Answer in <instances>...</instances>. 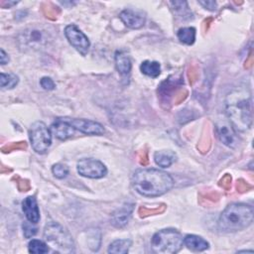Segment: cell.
Masks as SVG:
<instances>
[{"mask_svg":"<svg viewBox=\"0 0 254 254\" xmlns=\"http://www.w3.org/2000/svg\"><path fill=\"white\" fill-rule=\"evenodd\" d=\"M134 190L143 196L155 197L168 192L174 187L170 174L159 169H139L132 176Z\"/></svg>","mask_w":254,"mask_h":254,"instance_id":"cell-1","label":"cell"},{"mask_svg":"<svg viewBox=\"0 0 254 254\" xmlns=\"http://www.w3.org/2000/svg\"><path fill=\"white\" fill-rule=\"evenodd\" d=\"M228 121L237 131H246L252 124V98L247 88L232 90L225 100Z\"/></svg>","mask_w":254,"mask_h":254,"instance_id":"cell-2","label":"cell"},{"mask_svg":"<svg viewBox=\"0 0 254 254\" xmlns=\"http://www.w3.org/2000/svg\"><path fill=\"white\" fill-rule=\"evenodd\" d=\"M253 207L235 202L227 205L218 218V228L223 232H235L247 228L253 222Z\"/></svg>","mask_w":254,"mask_h":254,"instance_id":"cell-3","label":"cell"},{"mask_svg":"<svg viewBox=\"0 0 254 254\" xmlns=\"http://www.w3.org/2000/svg\"><path fill=\"white\" fill-rule=\"evenodd\" d=\"M184 245L182 234L174 228H166L156 232L151 239V247L158 254H175Z\"/></svg>","mask_w":254,"mask_h":254,"instance_id":"cell-4","label":"cell"},{"mask_svg":"<svg viewBox=\"0 0 254 254\" xmlns=\"http://www.w3.org/2000/svg\"><path fill=\"white\" fill-rule=\"evenodd\" d=\"M44 238L47 244L56 252H74V244L70 234L58 222H50L45 226Z\"/></svg>","mask_w":254,"mask_h":254,"instance_id":"cell-5","label":"cell"},{"mask_svg":"<svg viewBox=\"0 0 254 254\" xmlns=\"http://www.w3.org/2000/svg\"><path fill=\"white\" fill-rule=\"evenodd\" d=\"M29 138L33 150L38 154L46 153L52 144L51 129L42 121H36L31 125Z\"/></svg>","mask_w":254,"mask_h":254,"instance_id":"cell-6","label":"cell"},{"mask_svg":"<svg viewBox=\"0 0 254 254\" xmlns=\"http://www.w3.org/2000/svg\"><path fill=\"white\" fill-rule=\"evenodd\" d=\"M51 34L42 28H29L19 36L20 46L24 49L40 50L51 42Z\"/></svg>","mask_w":254,"mask_h":254,"instance_id":"cell-7","label":"cell"},{"mask_svg":"<svg viewBox=\"0 0 254 254\" xmlns=\"http://www.w3.org/2000/svg\"><path fill=\"white\" fill-rule=\"evenodd\" d=\"M76 169L80 176L89 179H101L107 174V168L105 165L92 158L79 160L77 162Z\"/></svg>","mask_w":254,"mask_h":254,"instance_id":"cell-8","label":"cell"},{"mask_svg":"<svg viewBox=\"0 0 254 254\" xmlns=\"http://www.w3.org/2000/svg\"><path fill=\"white\" fill-rule=\"evenodd\" d=\"M64 36L68 43L82 56H85L89 50L90 42L88 38L75 25L70 24L64 28Z\"/></svg>","mask_w":254,"mask_h":254,"instance_id":"cell-9","label":"cell"},{"mask_svg":"<svg viewBox=\"0 0 254 254\" xmlns=\"http://www.w3.org/2000/svg\"><path fill=\"white\" fill-rule=\"evenodd\" d=\"M75 130L80 131L86 135H103L105 129L102 124L83 118H66Z\"/></svg>","mask_w":254,"mask_h":254,"instance_id":"cell-10","label":"cell"},{"mask_svg":"<svg viewBox=\"0 0 254 254\" xmlns=\"http://www.w3.org/2000/svg\"><path fill=\"white\" fill-rule=\"evenodd\" d=\"M216 134L219 140L227 147L234 148L238 144V137L236 130L233 128L231 123L227 120H220L217 122L216 126Z\"/></svg>","mask_w":254,"mask_h":254,"instance_id":"cell-11","label":"cell"},{"mask_svg":"<svg viewBox=\"0 0 254 254\" xmlns=\"http://www.w3.org/2000/svg\"><path fill=\"white\" fill-rule=\"evenodd\" d=\"M51 132L60 140H66L74 134L75 129L66 118H58L51 125Z\"/></svg>","mask_w":254,"mask_h":254,"instance_id":"cell-12","label":"cell"},{"mask_svg":"<svg viewBox=\"0 0 254 254\" xmlns=\"http://www.w3.org/2000/svg\"><path fill=\"white\" fill-rule=\"evenodd\" d=\"M119 18L124 23V25L130 29H139L144 26L146 21L145 16L142 13L130 9L123 10L120 13Z\"/></svg>","mask_w":254,"mask_h":254,"instance_id":"cell-13","label":"cell"},{"mask_svg":"<svg viewBox=\"0 0 254 254\" xmlns=\"http://www.w3.org/2000/svg\"><path fill=\"white\" fill-rule=\"evenodd\" d=\"M22 209L29 222L37 224L40 220V210L37 199L34 195L27 196L22 202Z\"/></svg>","mask_w":254,"mask_h":254,"instance_id":"cell-14","label":"cell"},{"mask_svg":"<svg viewBox=\"0 0 254 254\" xmlns=\"http://www.w3.org/2000/svg\"><path fill=\"white\" fill-rule=\"evenodd\" d=\"M133 205L132 204H125L122 207L118 208L112 214V224L116 227H123L128 223V220L132 214Z\"/></svg>","mask_w":254,"mask_h":254,"instance_id":"cell-15","label":"cell"},{"mask_svg":"<svg viewBox=\"0 0 254 254\" xmlns=\"http://www.w3.org/2000/svg\"><path fill=\"white\" fill-rule=\"evenodd\" d=\"M184 245L187 246L189 249L196 252L204 251L209 247V243L205 239H203L201 236L194 234L187 235L184 238Z\"/></svg>","mask_w":254,"mask_h":254,"instance_id":"cell-16","label":"cell"},{"mask_svg":"<svg viewBox=\"0 0 254 254\" xmlns=\"http://www.w3.org/2000/svg\"><path fill=\"white\" fill-rule=\"evenodd\" d=\"M155 163L161 168H168L177 161V155L171 150L157 151L154 154Z\"/></svg>","mask_w":254,"mask_h":254,"instance_id":"cell-17","label":"cell"},{"mask_svg":"<svg viewBox=\"0 0 254 254\" xmlns=\"http://www.w3.org/2000/svg\"><path fill=\"white\" fill-rule=\"evenodd\" d=\"M114 59H115V66L118 72L122 75H127L131 71V67H132V64L129 56L122 51H117Z\"/></svg>","mask_w":254,"mask_h":254,"instance_id":"cell-18","label":"cell"},{"mask_svg":"<svg viewBox=\"0 0 254 254\" xmlns=\"http://www.w3.org/2000/svg\"><path fill=\"white\" fill-rule=\"evenodd\" d=\"M132 242L129 239H117L110 243L107 252L114 254H126L129 251Z\"/></svg>","mask_w":254,"mask_h":254,"instance_id":"cell-19","label":"cell"},{"mask_svg":"<svg viewBox=\"0 0 254 254\" xmlns=\"http://www.w3.org/2000/svg\"><path fill=\"white\" fill-rule=\"evenodd\" d=\"M140 69L142 73H144L147 76L150 77H157L161 73V65L158 62H151V61H145L141 64Z\"/></svg>","mask_w":254,"mask_h":254,"instance_id":"cell-20","label":"cell"},{"mask_svg":"<svg viewBox=\"0 0 254 254\" xmlns=\"http://www.w3.org/2000/svg\"><path fill=\"white\" fill-rule=\"evenodd\" d=\"M180 42L186 45H192L195 40V29L193 27L181 28L177 33Z\"/></svg>","mask_w":254,"mask_h":254,"instance_id":"cell-21","label":"cell"},{"mask_svg":"<svg viewBox=\"0 0 254 254\" xmlns=\"http://www.w3.org/2000/svg\"><path fill=\"white\" fill-rule=\"evenodd\" d=\"M49 245L39 239H32L28 244V249L30 253L33 254H44L49 252Z\"/></svg>","mask_w":254,"mask_h":254,"instance_id":"cell-22","label":"cell"},{"mask_svg":"<svg viewBox=\"0 0 254 254\" xmlns=\"http://www.w3.org/2000/svg\"><path fill=\"white\" fill-rule=\"evenodd\" d=\"M1 78H0V81H1V87L4 89V88H7V89H12L14 88L18 82H19V77L14 74V73H5V72H1L0 74Z\"/></svg>","mask_w":254,"mask_h":254,"instance_id":"cell-23","label":"cell"},{"mask_svg":"<svg viewBox=\"0 0 254 254\" xmlns=\"http://www.w3.org/2000/svg\"><path fill=\"white\" fill-rule=\"evenodd\" d=\"M52 173L57 179H64L68 175V168L63 164H56L52 167Z\"/></svg>","mask_w":254,"mask_h":254,"instance_id":"cell-24","label":"cell"},{"mask_svg":"<svg viewBox=\"0 0 254 254\" xmlns=\"http://www.w3.org/2000/svg\"><path fill=\"white\" fill-rule=\"evenodd\" d=\"M32 224H35V223H24L23 224V231H24V235L26 238H30L32 236H34L36 233H37V227L33 226Z\"/></svg>","mask_w":254,"mask_h":254,"instance_id":"cell-25","label":"cell"},{"mask_svg":"<svg viewBox=\"0 0 254 254\" xmlns=\"http://www.w3.org/2000/svg\"><path fill=\"white\" fill-rule=\"evenodd\" d=\"M40 84L46 90H53L56 87V84H55L54 80L51 77H48V76L42 77L41 80H40Z\"/></svg>","mask_w":254,"mask_h":254,"instance_id":"cell-26","label":"cell"},{"mask_svg":"<svg viewBox=\"0 0 254 254\" xmlns=\"http://www.w3.org/2000/svg\"><path fill=\"white\" fill-rule=\"evenodd\" d=\"M200 5H202L205 9H208L210 11H214L216 9V2L215 1H199Z\"/></svg>","mask_w":254,"mask_h":254,"instance_id":"cell-27","label":"cell"},{"mask_svg":"<svg viewBox=\"0 0 254 254\" xmlns=\"http://www.w3.org/2000/svg\"><path fill=\"white\" fill-rule=\"evenodd\" d=\"M9 62V57L8 55L5 53V51L3 49L0 50V63L1 64H6Z\"/></svg>","mask_w":254,"mask_h":254,"instance_id":"cell-28","label":"cell"}]
</instances>
